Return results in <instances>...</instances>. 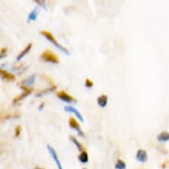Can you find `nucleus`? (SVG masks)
<instances>
[{
	"instance_id": "nucleus-10",
	"label": "nucleus",
	"mask_w": 169,
	"mask_h": 169,
	"mask_svg": "<svg viewBox=\"0 0 169 169\" xmlns=\"http://www.w3.org/2000/svg\"><path fill=\"white\" fill-rule=\"evenodd\" d=\"M31 48H32V44L31 43H29L22 51H21V52H20V54L17 56V61H21V59H23L29 52H30V50H31Z\"/></svg>"
},
{
	"instance_id": "nucleus-5",
	"label": "nucleus",
	"mask_w": 169,
	"mask_h": 169,
	"mask_svg": "<svg viewBox=\"0 0 169 169\" xmlns=\"http://www.w3.org/2000/svg\"><path fill=\"white\" fill-rule=\"evenodd\" d=\"M21 88L23 90V92H22L21 95L17 96V97L13 100V103H14V104H17V103H19L20 101H21L22 99H24L26 97H28L29 95H30V94L32 93V89H29V87L21 85Z\"/></svg>"
},
{
	"instance_id": "nucleus-9",
	"label": "nucleus",
	"mask_w": 169,
	"mask_h": 169,
	"mask_svg": "<svg viewBox=\"0 0 169 169\" xmlns=\"http://www.w3.org/2000/svg\"><path fill=\"white\" fill-rule=\"evenodd\" d=\"M97 105L101 108H105L107 105V103H108V97L106 95H105V94L100 95V96L97 97Z\"/></svg>"
},
{
	"instance_id": "nucleus-24",
	"label": "nucleus",
	"mask_w": 169,
	"mask_h": 169,
	"mask_svg": "<svg viewBox=\"0 0 169 169\" xmlns=\"http://www.w3.org/2000/svg\"><path fill=\"white\" fill-rule=\"evenodd\" d=\"M82 169H87V168H82Z\"/></svg>"
},
{
	"instance_id": "nucleus-11",
	"label": "nucleus",
	"mask_w": 169,
	"mask_h": 169,
	"mask_svg": "<svg viewBox=\"0 0 169 169\" xmlns=\"http://www.w3.org/2000/svg\"><path fill=\"white\" fill-rule=\"evenodd\" d=\"M0 75H1L5 80H6L8 82H13V81L15 80V76L13 74H10L7 71L3 70V69H0Z\"/></svg>"
},
{
	"instance_id": "nucleus-6",
	"label": "nucleus",
	"mask_w": 169,
	"mask_h": 169,
	"mask_svg": "<svg viewBox=\"0 0 169 169\" xmlns=\"http://www.w3.org/2000/svg\"><path fill=\"white\" fill-rule=\"evenodd\" d=\"M57 97H58L60 100H62V101H64V102H66V103L71 104V103H73V102H76V100H75L72 96H70L69 94H67V93L66 91H64V90L57 92Z\"/></svg>"
},
{
	"instance_id": "nucleus-16",
	"label": "nucleus",
	"mask_w": 169,
	"mask_h": 169,
	"mask_svg": "<svg viewBox=\"0 0 169 169\" xmlns=\"http://www.w3.org/2000/svg\"><path fill=\"white\" fill-rule=\"evenodd\" d=\"M69 139L71 140V142H73L74 143V144L77 147V149L80 150V151H82V150H84V146L77 140V138L74 136V135H70L69 136Z\"/></svg>"
},
{
	"instance_id": "nucleus-21",
	"label": "nucleus",
	"mask_w": 169,
	"mask_h": 169,
	"mask_svg": "<svg viewBox=\"0 0 169 169\" xmlns=\"http://www.w3.org/2000/svg\"><path fill=\"white\" fill-rule=\"evenodd\" d=\"M6 52H7V49L6 48H3L1 50V52H0V59H1L2 58H4L6 54Z\"/></svg>"
},
{
	"instance_id": "nucleus-3",
	"label": "nucleus",
	"mask_w": 169,
	"mask_h": 169,
	"mask_svg": "<svg viewBox=\"0 0 169 169\" xmlns=\"http://www.w3.org/2000/svg\"><path fill=\"white\" fill-rule=\"evenodd\" d=\"M68 123H69V127H70L72 129L75 130L80 136H82V137H84V136H85V135H84L82 129L81 128L80 124L77 122V120H76L75 119H74V118L71 117V118L69 119V120H68Z\"/></svg>"
},
{
	"instance_id": "nucleus-19",
	"label": "nucleus",
	"mask_w": 169,
	"mask_h": 169,
	"mask_svg": "<svg viewBox=\"0 0 169 169\" xmlns=\"http://www.w3.org/2000/svg\"><path fill=\"white\" fill-rule=\"evenodd\" d=\"M93 85H94V83H93V82H92L90 79L87 78V79L85 80V87H87L88 89H90V88L93 87Z\"/></svg>"
},
{
	"instance_id": "nucleus-23",
	"label": "nucleus",
	"mask_w": 169,
	"mask_h": 169,
	"mask_svg": "<svg viewBox=\"0 0 169 169\" xmlns=\"http://www.w3.org/2000/svg\"><path fill=\"white\" fill-rule=\"evenodd\" d=\"M35 169H44V168H43V167H39V166H37V167H35Z\"/></svg>"
},
{
	"instance_id": "nucleus-8",
	"label": "nucleus",
	"mask_w": 169,
	"mask_h": 169,
	"mask_svg": "<svg viewBox=\"0 0 169 169\" xmlns=\"http://www.w3.org/2000/svg\"><path fill=\"white\" fill-rule=\"evenodd\" d=\"M64 109L66 110V112H71V113H74L81 121H83L84 120V119H83V117H82V115L81 114V112L75 108V107H74V106H72V105H67V106H65L64 107Z\"/></svg>"
},
{
	"instance_id": "nucleus-1",
	"label": "nucleus",
	"mask_w": 169,
	"mask_h": 169,
	"mask_svg": "<svg viewBox=\"0 0 169 169\" xmlns=\"http://www.w3.org/2000/svg\"><path fill=\"white\" fill-rule=\"evenodd\" d=\"M40 34L42 35V36H44L50 43H52L54 46H56L59 50H60L62 52H64L65 54H67V55H70V52H69V51L66 48V47H64L63 45H61L60 44H59V42L55 39V37H53V35L51 33V32H49V31H45V30H44V31H41L40 32Z\"/></svg>"
},
{
	"instance_id": "nucleus-12",
	"label": "nucleus",
	"mask_w": 169,
	"mask_h": 169,
	"mask_svg": "<svg viewBox=\"0 0 169 169\" xmlns=\"http://www.w3.org/2000/svg\"><path fill=\"white\" fill-rule=\"evenodd\" d=\"M35 81H36V75L35 74H32L30 76H29L28 78L24 79L21 83V85L22 86H26V87H29V86H31L35 83Z\"/></svg>"
},
{
	"instance_id": "nucleus-4",
	"label": "nucleus",
	"mask_w": 169,
	"mask_h": 169,
	"mask_svg": "<svg viewBox=\"0 0 169 169\" xmlns=\"http://www.w3.org/2000/svg\"><path fill=\"white\" fill-rule=\"evenodd\" d=\"M47 150H48V151H49L50 155L52 157L54 162L56 163V165H57V166H58V169H63L62 165H61V162H60V160H59V156H58L57 151L55 150V149H54L52 145L47 144Z\"/></svg>"
},
{
	"instance_id": "nucleus-22",
	"label": "nucleus",
	"mask_w": 169,
	"mask_h": 169,
	"mask_svg": "<svg viewBox=\"0 0 169 169\" xmlns=\"http://www.w3.org/2000/svg\"><path fill=\"white\" fill-rule=\"evenodd\" d=\"M44 103H42V104L40 105V106L38 107V110H42V109L44 108Z\"/></svg>"
},
{
	"instance_id": "nucleus-15",
	"label": "nucleus",
	"mask_w": 169,
	"mask_h": 169,
	"mask_svg": "<svg viewBox=\"0 0 169 169\" xmlns=\"http://www.w3.org/2000/svg\"><path fill=\"white\" fill-rule=\"evenodd\" d=\"M56 89H57V87H56L55 85H52V86L50 87V88H47V89H45V90H40L39 92H37V93L36 94V97H42V96H44V95H45V94H48V93H50V92H52V91L55 90Z\"/></svg>"
},
{
	"instance_id": "nucleus-17",
	"label": "nucleus",
	"mask_w": 169,
	"mask_h": 169,
	"mask_svg": "<svg viewBox=\"0 0 169 169\" xmlns=\"http://www.w3.org/2000/svg\"><path fill=\"white\" fill-rule=\"evenodd\" d=\"M157 138L158 142H167L169 140V133L166 131H163L158 135Z\"/></svg>"
},
{
	"instance_id": "nucleus-14",
	"label": "nucleus",
	"mask_w": 169,
	"mask_h": 169,
	"mask_svg": "<svg viewBox=\"0 0 169 169\" xmlns=\"http://www.w3.org/2000/svg\"><path fill=\"white\" fill-rule=\"evenodd\" d=\"M78 159L81 163L86 164L89 162V154L86 150H82L81 151V153L78 155Z\"/></svg>"
},
{
	"instance_id": "nucleus-18",
	"label": "nucleus",
	"mask_w": 169,
	"mask_h": 169,
	"mask_svg": "<svg viewBox=\"0 0 169 169\" xmlns=\"http://www.w3.org/2000/svg\"><path fill=\"white\" fill-rule=\"evenodd\" d=\"M114 167H115V169H126L127 165L122 159H118L114 165Z\"/></svg>"
},
{
	"instance_id": "nucleus-7",
	"label": "nucleus",
	"mask_w": 169,
	"mask_h": 169,
	"mask_svg": "<svg viewBox=\"0 0 169 169\" xmlns=\"http://www.w3.org/2000/svg\"><path fill=\"white\" fill-rule=\"evenodd\" d=\"M135 158H136V159H137L139 162L145 163V162L148 160V154H147V151H146L145 150H143V149L138 150L136 151Z\"/></svg>"
},
{
	"instance_id": "nucleus-13",
	"label": "nucleus",
	"mask_w": 169,
	"mask_h": 169,
	"mask_svg": "<svg viewBox=\"0 0 169 169\" xmlns=\"http://www.w3.org/2000/svg\"><path fill=\"white\" fill-rule=\"evenodd\" d=\"M39 14V8L38 7H36L34 8L30 14H29V17H28V21H36L37 19V16Z\"/></svg>"
},
{
	"instance_id": "nucleus-2",
	"label": "nucleus",
	"mask_w": 169,
	"mask_h": 169,
	"mask_svg": "<svg viewBox=\"0 0 169 169\" xmlns=\"http://www.w3.org/2000/svg\"><path fill=\"white\" fill-rule=\"evenodd\" d=\"M40 59H42L44 62H50V63H53V64H58L59 62L58 56L55 53H53L52 51H49V50L44 52L41 54Z\"/></svg>"
},
{
	"instance_id": "nucleus-20",
	"label": "nucleus",
	"mask_w": 169,
	"mask_h": 169,
	"mask_svg": "<svg viewBox=\"0 0 169 169\" xmlns=\"http://www.w3.org/2000/svg\"><path fill=\"white\" fill-rule=\"evenodd\" d=\"M21 133V126H17L16 128H15V136L16 137L20 136Z\"/></svg>"
}]
</instances>
